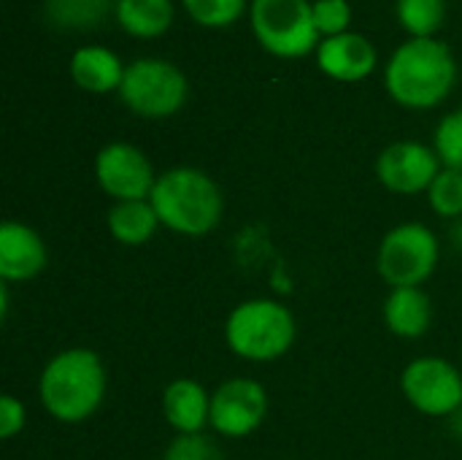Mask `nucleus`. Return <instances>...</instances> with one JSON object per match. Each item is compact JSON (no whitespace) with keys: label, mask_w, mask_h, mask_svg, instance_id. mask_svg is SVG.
Returning <instances> with one entry per match:
<instances>
[{"label":"nucleus","mask_w":462,"mask_h":460,"mask_svg":"<svg viewBox=\"0 0 462 460\" xmlns=\"http://www.w3.org/2000/svg\"><path fill=\"white\" fill-rule=\"evenodd\" d=\"M457 81V62L452 49L439 38H409L403 41L387 68L384 87L398 106L433 108L449 98Z\"/></svg>","instance_id":"obj_1"},{"label":"nucleus","mask_w":462,"mask_h":460,"mask_svg":"<svg viewBox=\"0 0 462 460\" xmlns=\"http://www.w3.org/2000/svg\"><path fill=\"white\" fill-rule=\"evenodd\" d=\"M43 409L60 423H84L106 399V366L97 352L73 347L54 355L38 382Z\"/></svg>","instance_id":"obj_2"},{"label":"nucleus","mask_w":462,"mask_h":460,"mask_svg":"<svg viewBox=\"0 0 462 460\" xmlns=\"http://www.w3.org/2000/svg\"><path fill=\"white\" fill-rule=\"evenodd\" d=\"M149 201L160 217V225L181 236L211 233L219 225L225 206L217 182L189 165L160 174Z\"/></svg>","instance_id":"obj_3"},{"label":"nucleus","mask_w":462,"mask_h":460,"mask_svg":"<svg viewBox=\"0 0 462 460\" xmlns=\"http://www.w3.org/2000/svg\"><path fill=\"white\" fill-rule=\"evenodd\" d=\"M225 339L227 347L244 361H276L295 342V317L287 306L276 301L252 298L230 312Z\"/></svg>","instance_id":"obj_4"},{"label":"nucleus","mask_w":462,"mask_h":460,"mask_svg":"<svg viewBox=\"0 0 462 460\" xmlns=\"http://www.w3.org/2000/svg\"><path fill=\"white\" fill-rule=\"evenodd\" d=\"M249 24L257 43L282 60H298L319 46L311 0H252Z\"/></svg>","instance_id":"obj_5"},{"label":"nucleus","mask_w":462,"mask_h":460,"mask_svg":"<svg viewBox=\"0 0 462 460\" xmlns=\"http://www.w3.org/2000/svg\"><path fill=\"white\" fill-rule=\"evenodd\" d=\"M187 76L168 60L143 57L125 68L119 87L122 103L146 119H165L187 103Z\"/></svg>","instance_id":"obj_6"},{"label":"nucleus","mask_w":462,"mask_h":460,"mask_svg":"<svg viewBox=\"0 0 462 460\" xmlns=\"http://www.w3.org/2000/svg\"><path fill=\"white\" fill-rule=\"evenodd\" d=\"M439 263V239L420 222L393 228L379 247V277L393 287H420Z\"/></svg>","instance_id":"obj_7"},{"label":"nucleus","mask_w":462,"mask_h":460,"mask_svg":"<svg viewBox=\"0 0 462 460\" xmlns=\"http://www.w3.org/2000/svg\"><path fill=\"white\" fill-rule=\"evenodd\" d=\"M401 390L414 409L447 418L462 404V374L444 358H417L403 369Z\"/></svg>","instance_id":"obj_8"},{"label":"nucleus","mask_w":462,"mask_h":460,"mask_svg":"<svg viewBox=\"0 0 462 460\" xmlns=\"http://www.w3.org/2000/svg\"><path fill=\"white\" fill-rule=\"evenodd\" d=\"M95 176L106 195L119 201H149L157 184L149 157L125 141L103 146L95 157Z\"/></svg>","instance_id":"obj_9"},{"label":"nucleus","mask_w":462,"mask_h":460,"mask_svg":"<svg viewBox=\"0 0 462 460\" xmlns=\"http://www.w3.org/2000/svg\"><path fill=\"white\" fill-rule=\"evenodd\" d=\"M265 415L268 396L254 380H227L211 396V426L219 437L244 439L263 426Z\"/></svg>","instance_id":"obj_10"},{"label":"nucleus","mask_w":462,"mask_h":460,"mask_svg":"<svg viewBox=\"0 0 462 460\" xmlns=\"http://www.w3.org/2000/svg\"><path fill=\"white\" fill-rule=\"evenodd\" d=\"M439 174H441V160L436 149L420 141H395L376 160L379 182L398 195L428 192Z\"/></svg>","instance_id":"obj_11"},{"label":"nucleus","mask_w":462,"mask_h":460,"mask_svg":"<svg viewBox=\"0 0 462 460\" xmlns=\"http://www.w3.org/2000/svg\"><path fill=\"white\" fill-rule=\"evenodd\" d=\"M317 65L336 81H363L376 68V46L360 33H341L322 38L317 46Z\"/></svg>","instance_id":"obj_12"},{"label":"nucleus","mask_w":462,"mask_h":460,"mask_svg":"<svg viewBox=\"0 0 462 460\" xmlns=\"http://www.w3.org/2000/svg\"><path fill=\"white\" fill-rule=\"evenodd\" d=\"M46 268V244L43 239L22 225L3 222L0 225V277L5 282H27Z\"/></svg>","instance_id":"obj_13"},{"label":"nucleus","mask_w":462,"mask_h":460,"mask_svg":"<svg viewBox=\"0 0 462 460\" xmlns=\"http://www.w3.org/2000/svg\"><path fill=\"white\" fill-rule=\"evenodd\" d=\"M162 415L179 434H200L211 423V396L195 380H176L165 388Z\"/></svg>","instance_id":"obj_14"},{"label":"nucleus","mask_w":462,"mask_h":460,"mask_svg":"<svg viewBox=\"0 0 462 460\" xmlns=\"http://www.w3.org/2000/svg\"><path fill=\"white\" fill-rule=\"evenodd\" d=\"M70 79L76 81V87H81L84 92L92 95H106L111 89L119 92L122 79H125V65L119 62V57L97 43L89 46H79L70 57Z\"/></svg>","instance_id":"obj_15"},{"label":"nucleus","mask_w":462,"mask_h":460,"mask_svg":"<svg viewBox=\"0 0 462 460\" xmlns=\"http://www.w3.org/2000/svg\"><path fill=\"white\" fill-rule=\"evenodd\" d=\"M384 323L395 336L420 339L433 323V304L420 287H393L384 301Z\"/></svg>","instance_id":"obj_16"},{"label":"nucleus","mask_w":462,"mask_h":460,"mask_svg":"<svg viewBox=\"0 0 462 460\" xmlns=\"http://www.w3.org/2000/svg\"><path fill=\"white\" fill-rule=\"evenodd\" d=\"M114 16L119 27L133 38H160L173 24L171 0H116Z\"/></svg>","instance_id":"obj_17"},{"label":"nucleus","mask_w":462,"mask_h":460,"mask_svg":"<svg viewBox=\"0 0 462 460\" xmlns=\"http://www.w3.org/2000/svg\"><path fill=\"white\" fill-rule=\"evenodd\" d=\"M160 228V217L152 201H119L108 211V230L125 247L146 244Z\"/></svg>","instance_id":"obj_18"},{"label":"nucleus","mask_w":462,"mask_h":460,"mask_svg":"<svg viewBox=\"0 0 462 460\" xmlns=\"http://www.w3.org/2000/svg\"><path fill=\"white\" fill-rule=\"evenodd\" d=\"M111 0H43V19L54 27L84 30L106 19Z\"/></svg>","instance_id":"obj_19"},{"label":"nucleus","mask_w":462,"mask_h":460,"mask_svg":"<svg viewBox=\"0 0 462 460\" xmlns=\"http://www.w3.org/2000/svg\"><path fill=\"white\" fill-rule=\"evenodd\" d=\"M401 27L411 38H433L447 16V0H395Z\"/></svg>","instance_id":"obj_20"},{"label":"nucleus","mask_w":462,"mask_h":460,"mask_svg":"<svg viewBox=\"0 0 462 460\" xmlns=\"http://www.w3.org/2000/svg\"><path fill=\"white\" fill-rule=\"evenodd\" d=\"M428 201L430 209L439 217H460L462 214V171L452 168H441V174L436 176V182L428 190Z\"/></svg>","instance_id":"obj_21"},{"label":"nucleus","mask_w":462,"mask_h":460,"mask_svg":"<svg viewBox=\"0 0 462 460\" xmlns=\"http://www.w3.org/2000/svg\"><path fill=\"white\" fill-rule=\"evenodd\" d=\"M181 5L203 27H227L246 11V0H181Z\"/></svg>","instance_id":"obj_22"},{"label":"nucleus","mask_w":462,"mask_h":460,"mask_svg":"<svg viewBox=\"0 0 462 460\" xmlns=\"http://www.w3.org/2000/svg\"><path fill=\"white\" fill-rule=\"evenodd\" d=\"M436 155L444 168L462 171V108L447 114L436 127Z\"/></svg>","instance_id":"obj_23"},{"label":"nucleus","mask_w":462,"mask_h":460,"mask_svg":"<svg viewBox=\"0 0 462 460\" xmlns=\"http://www.w3.org/2000/svg\"><path fill=\"white\" fill-rule=\"evenodd\" d=\"M352 5L349 0H314V24L322 38L349 33Z\"/></svg>","instance_id":"obj_24"},{"label":"nucleus","mask_w":462,"mask_h":460,"mask_svg":"<svg viewBox=\"0 0 462 460\" xmlns=\"http://www.w3.org/2000/svg\"><path fill=\"white\" fill-rule=\"evenodd\" d=\"M162 460H225L219 447L203 437V434H179L168 450H165V458Z\"/></svg>","instance_id":"obj_25"},{"label":"nucleus","mask_w":462,"mask_h":460,"mask_svg":"<svg viewBox=\"0 0 462 460\" xmlns=\"http://www.w3.org/2000/svg\"><path fill=\"white\" fill-rule=\"evenodd\" d=\"M24 428V404L14 396L0 399V437L14 439Z\"/></svg>","instance_id":"obj_26"}]
</instances>
